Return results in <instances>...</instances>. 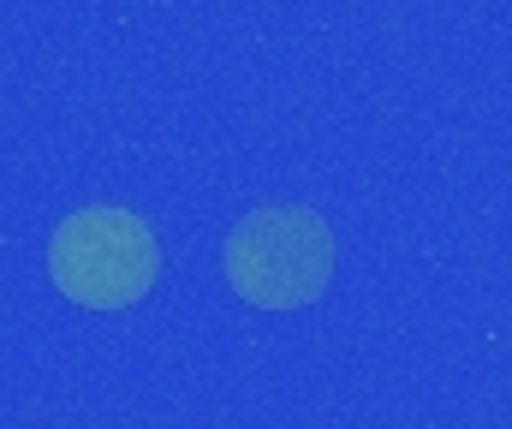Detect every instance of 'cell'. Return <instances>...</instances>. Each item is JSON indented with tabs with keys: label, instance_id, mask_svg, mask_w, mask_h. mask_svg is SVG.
<instances>
[{
	"label": "cell",
	"instance_id": "obj_1",
	"mask_svg": "<svg viewBox=\"0 0 512 429\" xmlns=\"http://www.w3.org/2000/svg\"><path fill=\"white\" fill-rule=\"evenodd\" d=\"M334 239L310 209H256L227 239V281L256 310H298L322 298Z\"/></svg>",
	"mask_w": 512,
	"mask_h": 429
},
{
	"label": "cell",
	"instance_id": "obj_2",
	"mask_svg": "<svg viewBox=\"0 0 512 429\" xmlns=\"http://www.w3.org/2000/svg\"><path fill=\"white\" fill-rule=\"evenodd\" d=\"M161 269V251L149 227L126 209H84L72 215L54 245H48V275L54 286L84 304V310H126L137 304Z\"/></svg>",
	"mask_w": 512,
	"mask_h": 429
}]
</instances>
